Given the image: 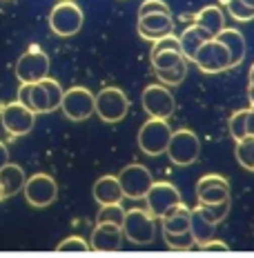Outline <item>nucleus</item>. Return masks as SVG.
I'll return each instance as SVG.
<instances>
[{
    "mask_svg": "<svg viewBox=\"0 0 254 258\" xmlns=\"http://www.w3.org/2000/svg\"><path fill=\"white\" fill-rule=\"evenodd\" d=\"M172 138V127L167 118H152L138 129V147L145 156H161L167 152Z\"/></svg>",
    "mask_w": 254,
    "mask_h": 258,
    "instance_id": "obj_1",
    "label": "nucleus"
},
{
    "mask_svg": "<svg viewBox=\"0 0 254 258\" xmlns=\"http://www.w3.org/2000/svg\"><path fill=\"white\" fill-rule=\"evenodd\" d=\"M123 234L132 245H149L156 238V218L149 209H127L123 218Z\"/></svg>",
    "mask_w": 254,
    "mask_h": 258,
    "instance_id": "obj_2",
    "label": "nucleus"
},
{
    "mask_svg": "<svg viewBox=\"0 0 254 258\" xmlns=\"http://www.w3.org/2000/svg\"><path fill=\"white\" fill-rule=\"evenodd\" d=\"M83 9L74 0H61L49 12V29L61 38H69L83 29Z\"/></svg>",
    "mask_w": 254,
    "mask_h": 258,
    "instance_id": "obj_3",
    "label": "nucleus"
},
{
    "mask_svg": "<svg viewBox=\"0 0 254 258\" xmlns=\"http://www.w3.org/2000/svg\"><path fill=\"white\" fill-rule=\"evenodd\" d=\"M165 154L176 167H187V165L196 163L201 156V141L192 129H176V132H172Z\"/></svg>",
    "mask_w": 254,
    "mask_h": 258,
    "instance_id": "obj_4",
    "label": "nucleus"
},
{
    "mask_svg": "<svg viewBox=\"0 0 254 258\" xmlns=\"http://www.w3.org/2000/svg\"><path fill=\"white\" fill-rule=\"evenodd\" d=\"M36 111H31L27 105H23L20 100H12V103H3L0 105V122H3L5 132L12 138H20L34 129L36 125Z\"/></svg>",
    "mask_w": 254,
    "mask_h": 258,
    "instance_id": "obj_5",
    "label": "nucleus"
},
{
    "mask_svg": "<svg viewBox=\"0 0 254 258\" xmlns=\"http://www.w3.org/2000/svg\"><path fill=\"white\" fill-rule=\"evenodd\" d=\"M194 64L201 69L203 74H221L232 69V60H230V51L219 38H210L198 47L196 56H194Z\"/></svg>",
    "mask_w": 254,
    "mask_h": 258,
    "instance_id": "obj_6",
    "label": "nucleus"
},
{
    "mask_svg": "<svg viewBox=\"0 0 254 258\" xmlns=\"http://www.w3.org/2000/svg\"><path fill=\"white\" fill-rule=\"evenodd\" d=\"M129 100L121 87H105L96 94V114L107 125H116L127 116Z\"/></svg>",
    "mask_w": 254,
    "mask_h": 258,
    "instance_id": "obj_7",
    "label": "nucleus"
},
{
    "mask_svg": "<svg viewBox=\"0 0 254 258\" xmlns=\"http://www.w3.org/2000/svg\"><path fill=\"white\" fill-rule=\"evenodd\" d=\"M61 109L67 120L83 122L91 114H96V96L87 87H80V85L72 89H65Z\"/></svg>",
    "mask_w": 254,
    "mask_h": 258,
    "instance_id": "obj_8",
    "label": "nucleus"
},
{
    "mask_svg": "<svg viewBox=\"0 0 254 258\" xmlns=\"http://www.w3.org/2000/svg\"><path fill=\"white\" fill-rule=\"evenodd\" d=\"M140 105L143 109L147 111V116L152 118H167L170 120L172 114L176 109V100H174V94L170 91V87L163 83H154V85H147L140 94Z\"/></svg>",
    "mask_w": 254,
    "mask_h": 258,
    "instance_id": "obj_9",
    "label": "nucleus"
},
{
    "mask_svg": "<svg viewBox=\"0 0 254 258\" xmlns=\"http://www.w3.org/2000/svg\"><path fill=\"white\" fill-rule=\"evenodd\" d=\"M49 56L40 47H29L16 60V78L18 83H38L49 76Z\"/></svg>",
    "mask_w": 254,
    "mask_h": 258,
    "instance_id": "obj_10",
    "label": "nucleus"
},
{
    "mask_svg": "<svg viewBox=\"0 0 254 258\" xmlns=\"http://www.w3.org/2000/svg\"><path fill=\"white\" fill-rule=\"evenodd\" d=\"M118 180H121L123 194H125V198H129V201H140V198H145L149 187L154 185L152 171L140 163H132V165H127V167H123L121 174H118Z\"/></svg>",
    "mask_w": 254,
    "mask_h": 258,
    "instance_id": "obj_11",
    "label": "nucleus"
},
{
    "mask_svg": "<svg viewBox=\"0 0 254 258\" xmlns=\"http://www.w3.org/2000/svg\"><path fill=\"white\" fill-rule=\"evenodd\" d=\"M23 194H25V201L29 203L31 207H49L58 196V185L56 180L52 178L49 174H34L29 176L23 187Z\"/></svg>",
    "mask_w": 254,
    "mask_h": 258,
    "instance_id": "obj_12",
    "label": "nucleus"
},
{
    "mask_svg": "<svg viewBox=\"0 0 254 258\" xmlns=\"http://www.w3.org/2000/svg\"><path fill=\"white\" fill-rule=\"evenodd\" d=\"M145 203H147V209L154 218H163L172 207H176L181 201V191L176 189V185L172 182H165V180H159L149 187L147 196H145Z\"/></svg>",
    "mask_w": 254,
    "mask_h": 258,
    "instance_id": "obj_13",
    "label": "nucleus"
},
{
    "mask_svg": "<svg viewBox=\"0 0 254 258\" xmlns=\"http://www.w3.org/2000/svg\"><path fill=\"white\" fill-rule=\"evenodd\" d=\"M196 201L212 205V203H221L230 198V182L221 174H205L196 182Z\"/></svg>",
    "mask_w": 254,
    "mask_h": 258,
    "instance_id": "obj_14",
    "label": "nucleus"
},
{
    "mask_svg": "<svg viewBox=\"0 0 254 258\" xmlns=\"http://www.w3.org/2000/svg\"><path fill=\"white\" fill-rule=\"evenodd\" d=\"M123 225L116 223H96L91 232V251H118L123 245Z\"/></svg>",
    "mask_w": 254,
    "mask_h": 258,
    "instance_id": "obj_15",
    "label": "nucleus"
},
{
    "mask_svg": "<svg viewBox=\"0 0 254 258\" xmlns=\"http://www.w3.org/2000/svg\"><path fill=\"white\" fill-rule=\"evenodd\" d=\"M140 38L145 40H159L163 36L174 31V18L172 14H147V16H138V25H136Z\"/></svg>",
    "mask_w": 254,
    "mask_h": 258,
    "instance_id": "obj_16",
    "label": "nucleus"
},
{
    "mask_svg": "<svg viewBox=\"0 0 254 258\" xmlns=\"http://www.w3.org/2000/svg\"><path fill=\"white\" fill-rule=\"evenodd\" d=\"M16 100H20L36 114H49V100H47V91L40 83H20L18 96Z\"/></svg>",
    "mask_w": 254,
    "mask_h": 258,
    "instance_id": "obj_17",
    "label": "nucleus"
},
{
    "mask_svg": "<svg viewBox=\"0 0 254 258\" xmlns=\"http://www.w3.org/2000/svg\"><path fill=\"white\" fill-rule=\"evenodd\" d=\"M91 194H94V198H96L98 205H114V203H121L123 198H125L118 176H110V174L100 176V178L94 182Z\"/></svg>",
    "mask_w": 254,
    "mask_h": 258,
    "instance_id": "obj_18",
    "label": "nucleus"
},
{
    "mask_svg": "<svg viewBox=\"0 0 254 258\" xmlns=\"http://www.w3.org/2000/svg\"><path fill=\"white\" fill-rule=\"evenodd\" d=\"M25 182H27V176H25L23 167L14 165V163H7L0 169V201L12 198L18 191H23Z\"/></svg>",
    "mask_w": 254,
    "mask_h": 258,
    "instance_id": "obj_19",
    "label": "nucleus"
},
{
    "mask_svg": "<svg viewBox=\"0 0 254 258\" xmlns=\"http://www.w3.org/2000/svg\"><path fill=\"white\" fill-rule=\"evenodd\" d=\"M216 38L223 42L230 51V60H232V69L239 67L245 58V51H247V42H245V36L241 34L239 29H232V27H223V29L216 34Z\"/></svg>",
    "mask_w": 254,
    "mask_h": 258,
    "instance_id": "obj_20",
    "label": "nucleus"
},
{
    "mask_svg": "<svg viewBox=\"0 0 254 258\" xmlns=\"http://www.w3.org/2000/svg\"><path fill=\"white\" fill-rule=\"evenodd\" d=\"M210 38H214L210 31H205L201 25H196V23H192V25H187L185 29H183V34L178 36V40H181V51H183V56L187 58V60H194V56H196V51H198V47L203 45L205 40H210Z\"/></svg>",
    "mask_w": 254,
    "mask_h": 258,
    "instance_id": "obj_21",
    "label": "nucleus"
},
{
    "mask_svg": "<svg viewBox=\"0 0 254 258\" xmlns=\"http://www.w3.org/2000/svg\"><path fill=\"white\" fill-rule=\"evenodd\" d=\"M230 127V136L234 141H241L245 136H254V105H250L247 109H236L228 120Z\"/></svg>",
    "mask_w": 254,
    "mask_h": 258,
    "instance_id": "obj_22",
    "label": "nucleus"
},
{
    "mask_svg": "<svg viewBox=\"0 0 254 258\" xmlns=\"http://www.w3.org/2000/svg\"><path fill=\"white\" fill-rule=\"evenodd\" d=\"M192 220V209L185 203H178L176 207H172L170 212L161 218V229L163 232H187Z\"/></svg>",
    "mask_w": 254,
    "mask_h": 258,
    "instance_id": "obj_23",
    "label": "nucleus"
},
{
    "mask_svg": "<svg viewBox=\"0 0 254 258\" xmlns=\"http://www.w3.org/2000/svg\"><path fill=\"white\" fill-rule=\"evenodd\" d=\"M194 23L201 25L203 29L210 31L212 36H216L225 27V14H223V9H221V7L210 5V7H203L201 12L194 14Z\"/></svg>",
    "mask_w": 254,
    "mask_h": 258,
    "instance_id": "obj_24",
    "label": "nucleus"
},
{
    "mask_svg": "<svg viewBox=\"0 0 254 258\" xmlns=\"http://www.w3.org/2000/svg\"><path fill=\"white\" fill-rule=\"evenodd\" d=\"M190 229L194 234V240H196V247L208 243L210 238H214V232H216V225L210 223L208 218L198 212V207L192 209V220H190Z\"/></svg>",
    "mask_w": 254,
    "mask_h": 258,
    "instance_id": "obj_25",
    "label": "nucleus"
},
{
    "mask_svg": "<svg viewBox=\"0 0 254 258\" xmlns=\"http://www.w3.org/2000/svg\"><path fill=\"white\" fill-rule=\"evenodd\" d=\"M187 62L190 60H181L178 64H174V67H167V69H159L156 74V78H159V83L167 85V87H178V85L185 80L187 76Z\"/></svg>",
    "mask_w": 254,
    "mask_h": 258,
    "instance_id": "obj_26",
    "label": "nucleus"
},
{
    "mask_svg": "<svg viewBox=\"0 0 254 258\" xmlns=\"http://www.w3.org/2000/svg\"><path fill=\"white\" fill-rule=\"evenodd\" d=\"M149 60H152V67L154 72L159 69H167V67H174L181 60H187L183 56L181 49H163V51H149Z\"/></svg>",
    "mask_w": 254,
    "mask_h": 258,
    "instance_id": "obj_27",
    "label": "nucleus"
},
{
    "mask_svg": "<svg viewBox=\"0 0 254 258\" xmlns=\"http://www.w3.org/2000/svg\"><path fill=\"white\" fill-rule=\"evenodd\" d=\"M163 240H165V245L174 251H187V249H192V247H196L192 229H187V232H163Z\"/></svg>",
    "mask_w": 254,
    "mask_h": 258,
    "instance_id": "obj_28",
    "label": "nucleus"
},
{
    "mask_svg": "<svg viewBox=\"0 0 254 258\" xmlns=\"http://www.w3.org/2000/svg\"><path fill=\"white\" fill-rule=\"evenodd\" d=\"M196 207H198V212H201L203 216L210 220V223L219 225V223H223V220L228 218V214H230V198H228V201H221V203H212V205L198 203Z\"/></svg>",
    "mask_w": 254,
    "mask_h": 258,
    "instance_id": "obj_29",
    "label": "nucleus"
},
{
    "mask_svg": "<svg viewBox=\"0 0 254 258\" xmlns=\"http://www.w3.org/2000/svg\"><path fill=\"white\" fill-rule=\"evenodd\" d=\"M236 160L243 169L254 171V136H245L236 141Z\"/></svg>",
    "mask_w": 254,
    "mask_h": 258,
    "instance_id": "obj_30",
    "label": "nucleus"
},
{
    "mask_svg": "<svg viewBox=\"0 0 254 258\" xmlns=\"http://www.w3.org/2000/svg\"><path fill=\"white\" fill-rule=\"evenodd\" d=\"M38 83L45 87V91H47V100H49V109L54 111V109H61V103H63V96H65V89L61 87V83L58 80H54V78H42V80H38Z\"/></svg>",
    "mask_w": 254,
    "mask_h": 258,
    "instance_id": "obj_31",
    "label": "nucleus"
},
{
    "mask_svg": "<svg viewBox=\"0 0 254 258\" xmlns=\"http://www.w3.org/2000/svg\"><path fill=\"white\" fill-rule=\"evenodd\" d=\"M225 7H228L232 18L239 20V23H247V20L254 18V7L247 5V3H243V0H228Z\"/></svg>",
    "mask_w": 254,
    "mask_h": 258,
    "instance_id": "obj_32",
    "label": "nucleus"
},
{
    "mask_svg": "<svg viewBox=\"0 0 254 258\" xmlns=\"http://www.w3.org/2000/svg\"><path fill=\"white\" fill-rule=\"evenodd\" d=\"M123 218H125V209L121 207V203H114V205H100V212H98V216H96V223L123 225Z\"/></svg>",
    "mask_w": 254,
    "mask_h": 258,
    "instance_id": "obj_33",
    "label": "nucleus"
},
{
    "mask_svg": "<svg viewBox=\"0 0 254 258\" xmlns=\"http://www.w3.org/2000/svg\"><path fill=\"white\" fill-rule=\"evenodd\" d=\"M89 249L91 245L85 238H80V236H69V238H65L56 247V251H89Z\"/></svg>",
    "mask_w": 254,
    "mask_h": 258,
    "instance_id": "obj_34",
    "label": "nucleus"
},
{
    "mask_svg": "<svg viewBox=\"0 0 254 258\" xmlns=\"http://www.w3.org/2000/svg\"><path fill=\"white\" fill-rule=\"evenodd\" d=\"M147 14H172V9L165 0H143L138 7V16H147Z\"/></svg>",
    "mask_w": 254,
    "mask_h": 258,
    "instance_id": "obj_35",
    "label": "nucleus"
},
{
    "mask_svg": "<svg viewBox=\"0 0 254 258\" xmlns=\"http://www.w3.org/2000/svg\"><path fill=\"white\" fill-rule=\"evenodd\" d=\"M163 49H181V40H178V36H174V31L163 36V38L154 40L152 51H163Z\"/></svg>",
    "mask_w": 254,
    "mask_h": 258,
    "instance_id": "obj_36",
    "label": "nucleus"
},
{
    "mask_svg": "<svg viewBox=\"0 0 254 258\" xmlns=\"http://www.w3.org/2000/svg\"><path fill=\"white\" fill-rule=\"evenodd\" d=\"M198 249H201V251H230V247H228V243H223V240L210 238L208 243L198 245Z\"/></svg>",
    "mask_w": 254,
    "mask_h": 258,
    "instance_id": "obj_37",
    "label": "nucleus"
},
{
    "mask_svg": "<svg viewBox=\"0 0 254 258\" xmlns=\"http://www.w3.org/2000/svg\"><path fill=\"white\" fill-rule=\"evenodd\" d=\"M7 163H9V149H7V145L0 141V169H3Z\"/></svg>",
    "mask_w": 254,
    "mask_h": 258,
    "instance_id": "obj_38",
    "label": "nucleus"
},
{
    "mask_svg": "<svg viewBox=\"0 0 254 258\" xmlns=\"http://www.w3.org/2000/svg\"><path fill=\"white\" fill-rule=\"evenodd\" d=\"M247 100H250V105H254V87L252 85H247Z\"/></svg>",
    "mask_w": 254,
    "mask_h": 258,
    "instance_id": "obj_39",
    "label": "nucleus"
},
{
    "mask_svg": "<svg viewBox=\"0 0 254 258\" xmlns=\"http://www.w3.org/2000/svg\"><path fill=\"white\" fill-rule=\"evenodd\" d=\"M243 3H247V5H252V7H254V0H243Z\"/></svg>",
    "mask_w": 254,
    "mask_h": 258,
    "instance_id": "obj_40",
    "label": "nucleus"
},
{
    "mask_svg": "<svg viewBox=\"0 0 254 258\" xmlns=\"http://www.w3.org/2000/svg\"><path fill=\"white\" fill-rule=\"evenodd\" d=\"M250 76H254V64H252V67H250Z\"/></svg>",
    "mask_w": 254,
    "mask_h": 258,
    "instance_id": "obj_41",
    "label": "nucleus"
},
{
    "mask_svg": "<svg viewBox=\"0 0 254 258\" xmlns=\"http://www.w3.org/2000/svg\"><path fill=\"white\" fill-rule=\"evenodd\" d=\"M219 3H221V5H225V3H228V0H219Z\"/></svg>",
    "mask_w": 254,
    "mask_h": 258,
    "instance_id": "obj_42",
    "label": "nucleus"
},
{
    "mask_svg": "<svg viewBox=\"0 0 254 258\" xmlns=\"http://www.w3.org/2000/svg\"><path fill=\"white\" fill-rule=\"evenodd\" d=\"M5 3H9V0H5Z\"/></svg>",
    "mask_w": 254,
    "mask_h": 258,
    "instance_id": "obj_43",
    "label": "nucleus"
}]
</instances>
